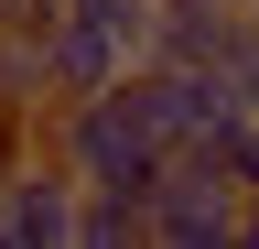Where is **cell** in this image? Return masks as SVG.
<instances>
[{
	"label": "cell",
	"instance_id": "3",
	"mask_svg": "<svg viewBox=\"0 0 259 249\" xmlns=\"http://www.w3.org/2000/svg\"><path fill=\"white\" fill-rule=\"evenodd\" d=\"M0 173H11V163H0Z\"/></svg>",
	"mask_w": 259,
	"mask_h": 249
},
{
	"label": "cell",
	"instance_id": "4",
	"mask_svg": "<svg viewBox=\"0 0 259 249\" xmlns=\"http://www.w3.org/2000/svg\"><path fill=\"white\" fill-rule=\"evenodd\" d=\"M248 11H259V0H248Z\"/></svg>",
	"mask_w": 259,
	"mask_h": 249
},
{
	"label": "cell",
	"instance_id": "2",
	"mask_svg": "<svg viewBox=\"0 0 259 249\" xmlns=\"http://www.w3.org/2000/svg\"><path fill=\"white\" fill-rule=\"evenodd\" d=\"M0 238L11 249H44V238H76V173L54 163L44 141L0 173Z\"/></svg>",
	"mask_w": 259,
	"mask_h": 249
},
{
	"label": "cell",
	"instance_id": "1",
	"mask_svg": "<svg viewBox=\"0 0 259 249\" xmlns=\"http://www.w3.org/2000/svg\"><path fill=\"white\" fill-rule=\"evenodd\" d=\"M238 173L205 163V152H162V173H151V238H173V249H205V238H238Z\"/></svg>",
	"mask_w": 259,
	"mask_h": 249
}]
</instances>
